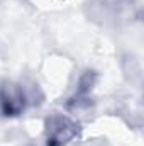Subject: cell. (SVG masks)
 I'll return each mask as SVG.
<instances>
[{
	"mask_svg": "<svg viewBox=\"0 0 144 146\" xmlns=\"http://www.w3.org/2000/svg\"><path fill=\"white\" fill-rule=\"evenodd\" d=\"M27 146H34V145H27Z\"/></svg>",
	"mask_w": 144,
	"mask_h": 146,
	"instance_id": "9c48e42d",
	"label": "cell"
},
{
	"mask_svg": "<svg viewBox=\"0 0 144 146\" xmlns=\"http://www.w3.org/2000/svg\"><path fill=\"white\" fill-rule=\"evenodd\" d=\"M97 80H98V73L95 70H85L78 76V82H76V92L73 95H92L95 85H97Z\"/></svg>",
	"mask_w": 144,
	"mask_h": 146,
	"instance_id": "52a82bcc",
	"label": "cell"
},
{
	"mask_svg": "<svg viewBox=\"0 0 144 146\" xmlns=\"http://www.w3.org/2000/svg\"><path fill=\"white\" fill-rule=\"evenodd\" d=\"M85 15L97 26L114 24V2L112 0H88L83 7Z\"/></svg>",
	"mask_w": 144,
	"mask_h": 146,
	"instance_id": "3957f363",
	"label": "cell"
},
{
	"mask_svg": "<svg viewBox=\"0 0 144 146\" xmlns=\"http://www.w3.org/2000/svg\"><path fill=\"white\" fill-rule=\"evenodd\" d=\"M120 72L124 80L134 87V88H141L143 85V63L141 60L134 54V53H122L120 54Z\"/></svg>",
	"mask_w": 144,
	"mask_h": 146,
	"instance_id": "277c9868",
	"label": "cell"
},
{
	"mask_svg": "<svg viewBox=\"0 0 144 146\" xmlns=\"http://www.w3.org/2000/svg\"><path fill=\"white\" fill-rule=\"evenodd\" d=\"M29 106L26 87L22 82L3 80L0 83V115L2 117H17L24 114Z\"/></svg>",
	"mask_w": 144,
	"mask_h": 146,
	"instance_id": "7a4b0ae2",
	"label": "cell"
},
{
	"mask_svg": "<svg viewBox=\"0 0 144 146\" xmlns=\"http://www.w3.org/2000/svg\"><path fill=\"white\" fill-rule=\"evenodd\" d=\"M117 114H119V115L122 117V121H124L127 126H131V127L139 129L141 124H143V114H141V106H139V104L132 106L131 102H124V104L119 106Z\"/></svg>",
	"mask_w": 144,
	"mask_h": 146,
	"instance_id": "8992f818",
	"label": "cell"
},
{
	"mask_svg": "<svg viewBox=\"0 0 144 146\" xmlns=\"http://www.w3.org/2000/svg\"><path fill=\"white\" fill-rule=\"evenodd\" d=\"M81 146H104V145H100L97 141H90V143H85V145H81Z\"/></svg>",
	"mask_w": 144,
	"mask_h": 146,
	"instance_id": "ba28073f",
	"label": "cell"
},
{
	"mask_svg": "<svg viewBox=\"0 0 144 146\" xmlns=\"http://www.w3.org/2000/svg\"><path fill=\"white\" fill-rule=\"evenodd\" d=\"M141 10L136 0H114V24L127 26L139 19Z\"/></svg>",
	"mask_w": 144,
	"mask_h": 146,
	"instance_id": "5b68a950",
	"label": "cell"
},
{
	"mask_svg": "<svg viewBox=\"0 0 144 146\" xmlns=\"http://www.w3.org/2000/svg\"><path fill=\"white\" fill-rule=\"evenodd\" d=\"M80 122L66 114H51L44 121L46 146H68L80 136Z\"/></svg>",
	"mask_w": 144,
	"mask_h": 146,
	"instance_id": "6da1fadb",
	"label": "cell"
}]
</instances>
